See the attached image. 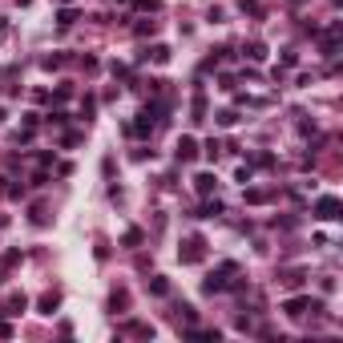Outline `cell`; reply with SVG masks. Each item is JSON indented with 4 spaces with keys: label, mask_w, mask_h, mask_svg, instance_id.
<instances>
[{
    "label": "cell",
    "mask_w": 343,
    "mask_h": 343,
    "mask_svg": "<svg viewBox=\"0 0 343 343\" xmlns=\"http://www.w3.org/2000/svg\"><path fill=\"white\" fill-rule=\"evenodd\" d=\"M319 218H339V198H319Z\"/></svg>",
    "instance_id": "1"
},
{
    "label": "cell",
    "mask_w": 343,
    "mask_h": 343,
    "mask_svg": "<svg viewBox=\"0 0 343 343\" xmlns=\"http://www.w3.org/2000/svg\"><path fill=\"white\" fill-rule=\"evenodd\" d=\"M194 154H198V150H194V141H190V137H182V141H178V158H182V162H190Z\"/></svg>",
    "instance_id": "2"
},
{
    "label": "cell",
    "mask_w": 343,
    "mask_h": 343,
    "mask_svg": "<svg viewBox=\"0 0 343 343\" xmlns=\"http://www.w3.org/2000/svg\"><path fill=\"white\" fill-rule=\"evenodd\" d=\"M307 307L315 311V303H307V299H291V303H287V311H291V315H303Z\"/></svg>",
    "instance_id": "3"
},
{
    "label": "cell",
    "mask_w": 343,
    "mask_h": 343,
    "mask_svg": "<svg viewBox=\"0 0 343 343\" xmlns=\"http://www.w3.org/2000/svg\"><path fill=\"white\" fill-rule=\"evenodd\" d=\"M198 246H202V242H198V238H194V242H186V254H182V259H186V263H194V259H198V254H202V250H198Z\"/></svg>",
    "instance_id": "4"
},
{
    "label": "cell",
    "mask_w": 343,
    "mask_h": 343,
    "mask_svg": "<svg viewBox=\"0 0 343 343\" xmlns=\"http://www.w3.org/2000/svg\"><path fill=\"white\" fill-rule=\"evenodd\" d=\"M198 190L210 194V190H214V178H210V174H198Z\"/></svg>",
    "instance_id": "5"
},
{
    "label": "cell",
    "mask_w": 343,
    "mask_h": 343,
    "mask_svg": "<svg viewBox=\"0 0 343 343\" xmlns=\"http://www.w3.org/2000/svg\"><path fill=\"white\" fill-rule=\"evenodd\" d=\"M20 311H24V299H20V295L8 299V311H4V315H20Z\"/></svg>",
    "instance_id": "6"
}]
</instances>
